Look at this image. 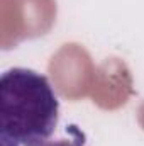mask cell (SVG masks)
<instances>
[{"instance_id":"cell-1","label":"cell","mask_w":144,"mask_h":146,"mask_svg":"<svg viewBox=\"0 0 144 146\" xmlns=\"http://www.w3.org/2000/svg\"><path fill=\"white\" fill-rule=\"evenodd\" d=\"M59 102L49 80L29 68H10L0 78L2 146H32L51 138Z\"/></svg>"},{"instance_id":"cell-2","label":"cell","mask_w":144,"mask_h":146,"mask_svg":"<svg viewBox=\"0 0 144 146\" xmlns=\"http://www.w3.org/2000/svg\"><path fill=\"white\" fill-rule=\"evenodd\" d=\"M32 146H83V139L80 136L75 139H46Z\"/></svg>"}]
</instances>
